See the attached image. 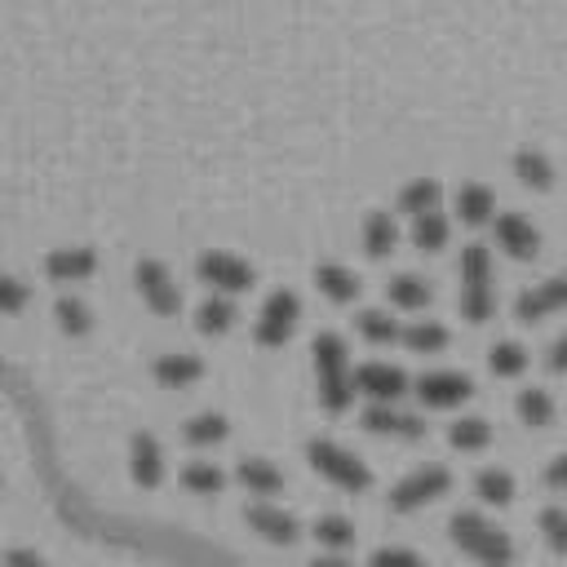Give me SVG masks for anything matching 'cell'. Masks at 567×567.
<instances>
[{"label": "cell", "mask_w": 567, "mask_h": 567, "mask_svg": "<svg viewBox=\"0 0 567 567\" xmlns=\"http://www.w3.org/2000/svg\"><path fill=\"white\" fill-rule=\"evenodd\" d=\"M545 487H554V492H567V452H558V456L545 465Z\"/></svg>", "instance_id": "cell-38"}, {"label": "cell", "mask_w": 567, "mask_h": 567, "mask_svg": "<svg viewBox=\"0 0 567 567\" xmlns=\"http://www.w3.org/2000/svg\"><path fill=\"white\" fill-rule=\"evenodd\" d=\"M461 319L470 323H487L496 310V288H492V257L483 244H465L461 252Z\"/></svg>", "instance_id": "cell-3"}, {"label": "cell", "mask_w": 567, "mask_h": 567, "mask_svg": "<svg viewBox=\"0 0 567 567\" xmlns=\"http://www.w3.org/2000/svg\"><path fill=\"white\" fill-rule=\"evenodd\" d=\"M514 412H518V421L532 425V430L554 425V399H549V390H536V385H532V390H518Z\"/></svg>", "instance_id": "cell-25"}, {"label": "cell", "mask_w": 567, "mask_h": 567, "mask_svg": "<svg viewBox=\"0 0 567 567\" xmlns=\"http://www.w3.org/2000/svg\"><path fill=\"white\" fill-rule=\"evenodd\" d=\"M182 434H186V443H195V447H213V443H221V439L230 434V425H226L221 412H195Z\"/></svg>", "instance_id": "cell-30"}, {"label": "cell", "mask_w": 567, "mask_h": 567, "mask_svg": "<svg viewBox=\"0 0 567 567\" xmlns=\"http://www.w3.org/2000/svg\"><path fill=\"white\" fill-rule=\"evenodd\" d=\"M492 213H496V195L483 182H470L456 190V217L465 226H483V221H492Z\"/></svg>", "instance_id": "cell-21"}, {"label": "cell", "mask_w": 567, "mask_h": 567, "mask_svg": "<svg viewBox=\"0 0 567 567\" xmlns=\"http://www.w3.org/2000/svg\"><path fill=\"white\" fill-rule=\"evenodd\" d=\"M354 323H359V332H363L372 346H390V341H403V328H399V323H394L385 310H363Z\"/></svg>", "instance_id": "cell-34"}, {"label": "cell", "mask_w": 567, "mask_h": 567, "mask_svg": "<svg viewBox=\"0 0 567 567\" xmlns=\"http://www.w3.org/2000/svg\"><path fill=\"white\" fill-rule=\"evenodd\" d=\"M447 443L461 447V452H483V447L492 443V425H487L483 416H461V421H452Z\"/></svg>", "instance_id": "cell-31"}, {"label": "cell", "mask_w": 567, "mask_h": 567, "mask_svg": "<svg viewBox=\"0 0 567 567\" xmlns=\"http://www.w3.org/2000/svg\"><path fill=\"white\" fill-rule=\"evenodd\" d=\"M439 199H443V186H439L434 177H416V182H408V186L399 190V213L416 217V213L439 208Z\"/></svg>", "instance_id": "cell-26"}, {"label": "cell", "mask_w": 567, "mask_h": 567, "mask_svg": "<svg viewBox=\"0 0 567 567\" xmlns=\"http://www.w3.org/2000/svg\"><path fill=\"white\" fill-rule=\"evenodd\" d=\"M394 244H399L394 217H390L385 208H372V213L363 217V252H368V257H385V252H394Z\"/></svg>", "instance_id": "cell-22"}, {"label": "cell", "mask_w": 567, "mask_h": 567, "mask_svg": "<svg viewBox=\"0 0 567 567\" xmlns=\"http://www.w3.org/2000/svg\"><path fill=\"white\" fill-rule=\"evenodd\" d=\"M492 230H496V248L514 261H532L540 252V230L523 217V213H501L492 217Z\"/></svg>", "instance_id": "cell-10"}, {"label": "cell", "mask_w": 567, "mask_h": 567, "mask_svg": "<svg viewBox=\"0 0 567 567\" xmlns=\"http://www.w3.org/2000/svg\"><path fill=\"white\" fill-rule=\"evenodd\" d=\"M509 168H514V177L527 186V190H554V159L545 155V151H536V146H518L514 151V159H509Z\"/></svg>", "instance_id": "cell-17"}, {"label": "cell", "mask_w": 567, "mask_h": 567, "mask_svg": "<svg viewBox=\"0 0 567 567\" xmlns=\"http://www.w3.org/2000/svg\"><path fill=\"white\" fill-rule=\"evenodd\" d=\"M315 540L328 545V549H350V545H354V523L341 518V514H323V518L315 523Z\"/></svg>", "instance_id": "cell-36"}, {"label": "cell", "mask_w": 567, "mask_h": 567, "mask_svg": "<svg viewBox=\"0 0 567 567\" xmlns=\"http://www.w3.org/2000/svg\"><path fill=\"white\" fill-rule=\"evenodd\" d=\"M487 368H492L496 377H518V372L527 368V350H523L518 341H496V346L487 350Z\"/></svg>", "instance_id": "cell-35"}, {"label": "cell", "mask_w": 567, "mask_h": 567, "mask_svg": "<svg viewBox=\"0 0 567 567\" xmlns=\"http://www.w3.org/2000/svg\"><path fill=\"white\" fill-rule=\"evenodd\" d=\"M306 461H310V470H315L319 478H328V483L341 487V492H363V487L372 483L368 465H363L350 447H341V443H332V439H310V443H306Z\"/></svg>", "instance_id": "cell-4"}, {"label": "cell", "mask_w": 567, "mask_h": 567, "mask_svg": "<svg viewBox=\"0 0 567 567\" xmlns=\"http://www.w3.org/2000/svg\"><path fill=\"white\" fill-rule=\"evenodd\" d=\"M363 430L368 434H390V439H421L425 434V421L421 416H412V412H399L394 403H372L368 412H363Z\"/></svg>", "instance_id": "cell-14"}, {"label": "cell", "mask_w": 567, "mask_h": 567, "mask_svg": "<svg viewBox=\"0 0 567 567\" xmlns=\"http://www.w3.org/2000/svg\"><path fill=\"white\" fill-rule=\"evenodd\" d=\"M474 492H478L483 505H509V501H514V474L487 465V470L474 474Z\"/></svg>", "instance_id": "cell-29"}, {"label": "cell", "mask_w": 567, "mask_h": 567, "mask_svg": "<svg viewBox=\"0 0 567 567\" xmlns=\"http://www.w3.org/2000/svg\"><path fill=\"white\" fill-rule=\"evenodd\" d=\"M133 288H137V297H142L155 315H177V306H182L177 279H173L168 266L155 261V257H142V261L133 266Z\"/></svg>", "instance_id": "cell-6"}, {"label": "cell", "mask_w": 567, "mask_h": 567, "mask_svg": "<svg viewBox=\"0 0 567 567\" xmlns=\"http://www.w3.org/2000/svg\"><path fill=\"white\" fill-rule=\"evenodd\" d=\"M182 487L195 492V496H213V492L226 487V474H221L213 461H190V465L182 470Z\"/></svg>", "instance_id": "cell-33"}, {"label": "cell", "mask_w": 567, "mask_h": 567, "mask_svg": "<svg viewBox=\"0 0 567 567\" xmlns=\"http://www.w3.org/2000/svg\"><path fill=\"white\" fill-rule=\"evenodd\" d=\"M474 394V381L465 372H425L416 381V399L425 408H461Z\"/></svg>", "instance_id": "cell-12"}, {"label": "cell", "mask_w": 567, "mask_h": 567, "mask_svg": "<svg viewBox=\"0 0 567 567\" xmlns=\"http://www.w3.org/2000/svg\"><path fill=\"white\" fill-rule=\"evenodd\" d=\"M545 363H549V372H567V332H563V337H554V346H549Z\"/></svg>", "instance_id": "cell-39"}, {"label": "cell", "mask_w": 567, "mask_h": 567, "mask_svg": "<svg viewBox=\"0 0 567 567\" xmlns=\"http://www.w3.org/2000/svg\"><path fill=\"white\" fill-rule=\"evenodd\" d=\"M53 319H58V328H62L66 337H84V332L93 328V310H89L80 297H58V301H53Z\"/></svg>", "instance_id": "cell-32"}, {"label": "cell", "mask_w": 567, "mask_h": 567, "mask_svg": "<svg viewBox=\"0 0 567 567\" xmlns=\"http://www.w3.org/2000/svg\"><path fill=\"white\" fill-rule=\"evenodd\" d=\"M447 540H452L461 554L478 558V563H509V558H514L509 536H505L496 523H487L483 514H474V509H456V514L447 518Z\"/></svg>", "instance_id": "cell-2"}, {"label": "cell", "mask_w": 567, "mask_h": 567, "mask_svg": "<svg viewBox=\"0 0 567 567\" xmlns=\"http://www.w3.org/2000/svg\"><path fill=\"white\" fill-rule=\"evenodd\" d=\"M385 297L399 306V310H425L430 306V284L421 279V275H394L390 284H385Z\"/></svg>", "instance_id": "cell-24"}, {"label": "cell", "mask_w": 567, "mask_h": 567, "mask_svg": "<svg viewBox=\"0 0 567 567\" xmlns=\"http://www.w3.org/2000/svg\"><path fill=\"white\" fill-rule=\"evenodd\" d=\"M412 244H416L421 252H439V248H447V217H443L439 208L416 213V217H412Z\"/></svg>", "instance_id": "cell-27"}, {"label": "cell", "mask_w": 567, "mask_h": 567, "mask_svg": "<svg viewBox=\"0 0 567 567\" xmlns=\"http://www.w3.org/2000/svg\"><path fill=\"white\" fill-rule=\"evenodd\" d=\"M558 310H567V275H549V279L532 284L527 292H518V301H514L518 323H540Z\"/></svg>", "instance_id": "cell-9"}, {"label": "cell", "mask_w": 567, "mask_h": 567, "mask_svg": "<svg viewBox=\"0 0 567 567\" xmlns=\"http://www.w3.org/2000/svg\"><path fill=\"white\" fill-rule=\"evenodd\" d=\"M372 558H377V563H416V554H412V549H399V545H381Z\"/></svg>", "instance_id": "cell-40"}, {"label": "cell", "mask_w": 567, "mask_h": 567, "mask_svg": "<svg viewBox=\"0 0 567 567\" xmlns=\"http://www.w3.org/2000/svg\"><path fill=\"white\" fill-rule=\"evenodd\" d=\"M128 474L137 487H155L164 478V452L155 443V434H133L128 439Z\"/></svg>", "instance_id": "cell-15"}, {"label": "cell", "mask_w": 567, "mask_h": 567, "mask_svg": "<svg viewBox=\"0 0 567 567\" xmlns=\"http://www.w3.org/2000/svg\"><path fill=\"white\" fill-rule=\"evenodd\" d=\"M244 523H248V527H252L261 540H270V545H292V540L301 536V523H297L288 509L266 505V501L248 505V509H244Z\"/></svg>", "instance_id": "cell-13"}, {"label": "cell", "mask_w": 567, "mask_h": 567, "mask_svg": "<svg viewBox=\"0 0 567 567\" xmlns=\"http://www.w3.org/2000/svg\"><path fill=\"white\" fill-rule=\"evenodd\" d=\"M540 532H545V545H549L554 554H567V509H563V505L540 509Z\"/></svg>", "instance_id": "cell-37"}, {"label": "cell", "mask_w": 567, "mask_h": 567, "mask_svg": "<svg viewBox=\"0 0 567 567\" xmlns=\"http://www.w3.org/2000/svg\"><path fill=\"white\" fill-rule=\"evenodd\" d=\"M235 319H239V310H235L230 292H213V297H204L199 310H195V328H199L204 337H221V332H230Z\"/></svg>", "instance_id": "cell-20"}, {"label": "cell", "mask_w": 567, "mask_h": 567, "mask_svg": "<svg viewBox=\"0 0 567 567\" xmlns=\"http://www.w3.org/2000/svg\"><path fill=\"white\" fill-rule=\"evenodd\" d=\"M315 284H319V292H323L328 301H337V306H346V301L359 297V279H354V270H346V266H337V261L315 266Z\"/></svg>", "instance_id": "cell-23"}, {"label": "cell", "mask_w": 567, "mask_h": 567, "mask_svg": "<svg viewBox=\"0 0 567 567\" xmlns=\"http://www.w3.org/2000/svg\"><path fill=\"white\" fill-rule=\"evenodd\" d=\"M403 346H408L412 354H439V350L447 346V328H443L439 319H416V323L403 328Z\"/></svg>", "instance_id": "cell-28"}, {"label": "cell", "mask_w": 567, "mask_h": 567, "mask_svg": "<svg viewBox=\"0 0 567 567\" xmlns=\"http://www.w3.org/2000/svg\"><path fill=\"white\" fill-rule=\"evenodd\" d=\"M297 319H301L297 292H288V288L270 292L266 306H261V315H257V328H252L257 346H284V341L297 332Z\"/></svg>", "instance_id": "cell-8"}, {"label": "cell", "mask_w": 567, "mask_h": 567, "mask_svg": "<svg viewBox=\"0 0 567 567\" xmlns=\"http://www.w3.org/2000/svg\"><path fill=\"white\" fill-rule=\"evenodd\" d=\"M93 266H97L93 248H53V252L44 257V275H49L53 284H80V279L93 275Z\"/></svg>", "instance_id": "cell-16"}, {"label": "cell", "mask_w": 567, "mask_h": 567, "mask_svg": "<svg viewBox=\"0 0 567 567\" xmlns=\"http://www.w3.org/2000/svg\"><path fill=\"white\" fill-rule=\"evenodd\" d=\"M151 372H155V381L164 390H186V385H195L204 377V363L195 354H155Z\"/></svg>", "instance_id": "cell-19"}, {"label": "cell", "mask_w": 567, "mask_h": 567, "mask_svg": "<svg viewBox=\"0 0 567 567\" xmlns=\"http://www.w3.org/2000/svg\"><path fill=\"white\" fill-rule=\"evenodd\" d=\"M354 390L368 394L372 403H399L408 394V372L394 363H363L354 372Z\"/></svg>", "instance_id": "cell-11"}, {"label": "cell", "mask_w": 567, "mask_h": 567, "mask_svg": "<svg viewBox=\"0 0 567 567\" xmlns=\"http://www.w3.org/2000/svg\"><path fill=\"white\" fill-rule=\"evenodd\" d=\"M22 297H27V292H22V279H13V275H9V279H4V310L13 315V310L22 306Z\"/></svg>", "instance_id": "cell-41"}, {"label": "cell", "mask_w": 567, "mask_h": 567, "mask_svg": "<svg viewBox=\"0 0 567 567\" xmlns=\"http://www.w3.org/2000/svg\"><path fill=\"white\" fill-rule=\"evenodd\" d=\"M310 363H315V385H319V403L328 412H346L354 403V377H350V359H346V341L337 332H319L310 341Z\"/></svg>", "instance_id": "cell-1"}, {"label": "cell", "mask_w": 567, "mask_h": 567, "mask_svg": "<svg viewBox=\"0 0 567 567\" xmlns=\"http://www.w3.org/2000/svg\"><path fill=\"white\" fill-rule=\"evenodd\" d=\"M195 275H199V284H208L213 292H248L252 288V279H257V270L244 261V257H235V252H199V261H195Z\"/></svg>", "instance_id": "cell-7"}, {"label": "cell", "mask_w": 567, "mask_h": 567, "mask_svg": "<svg viewBox=\"0 0 567 567\" xmlns=\"http://www.w3.org/2000/svg\"><path fill=\"white\" fill-rule=\"evenodd\" d=\"M447 487H452V474H447L443 465H416L412 474H403V478L390 487V509H394V514L425 509V505L439 501Z\"/></svg>", "instance_id": "cell-5"}, {"label": "cell", "mask_w": 567, "mask_h": 567, "mask_svg": "<svg viewBox=\"0 0 567 567\" xmlns=\"http://www.w3.org/2000/svg\"><path fill=\"white\" fill-rule=\"evenodd\" d=\"M235 478L248 487V496H275V492H284V470L275 461H266V456H244L235 465Z\"/></svg>", "instance_id": "cell-18"}]
</instances>
